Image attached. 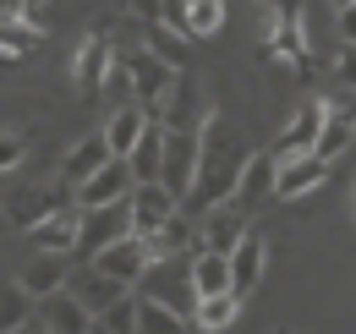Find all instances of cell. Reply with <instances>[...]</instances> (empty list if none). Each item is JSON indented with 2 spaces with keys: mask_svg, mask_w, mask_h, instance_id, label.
<instances>
[{
  "mask_svg": "<svg viewBox=\"0 0 356 334\" xmlns=\"http://www.w3.org/2000/svg\"><path fill=\"white\" fill-rule=\"evenodd\" d=\"M241 170H247V148L236 143V132L225 126L220 110H209V116H203V154H197V175H192V192L181 198V209L192 214V219H203L214 203H230V198H236Z\"/></svg>",
  "mask_w": 356,
  "mask_h": 334,
  "instance_id": "6da1fadb",
  "label": "cell"
},
{
  "mask_svg": "<svg viewBox=\"0 0 356 334\" xmlns=\"http://www.w3.org/2000/svg\"><path fill=\"white\" fill-rule=\"evenodd\" d=\"M264 33H268V55H280V61L296 66V72H307V17H302V0L268 6Z\"/></svg>",
  "mask_w": 356,
  "mask_h": 334,
  "instance_id": "7a4b0ae2",
  "label": "cell"
},
{
  "mask_svg": "<svg viewBox=\"0 0 356 334\" xmlns=\"http://www.w3.org/2000/svg\"><path fill=\"white\" fill-rule=\"evenodd\" d=\"M121 66H127V83H132L137 104H143L148 116H159V104L170 99V88H176V77H181V72L170 66V61H159L154 49H132V55H127Z\"/></svg>",
  "mask_w": 356,
  "mask_h": 334,
  "instance_id": "3957f363",
  "label": "cell"
},
{
  "mask_svg": "<svg viewBox=\"0 0 356 334\" xmlns=\"http://www.w3.org/2000/svg\"><path fill=\"white\" fill-rule=\"evenodd\" d=\"M28 329L83 334V329H99V318L83 307V296L72 291V285H60V291H49V296H39V301H33V324H28Z\"/></svg>",
  "mask_w": 356,
  "mask_h": 334,
  "instance_id": "277c9868",
  "label": "cell"
},
{
  "mask_svg": "<svg viewBox=\"0 0 356 334\" xmlns=\"http://www.w3.org/2000/svg\"><path fill=\"white\" fill-rule=\"evenodd\" d=\"M197 154H203V126H197V132H186V126H170V132H165V170H159V181H165L176 198H186V192H192Z\"/></svg>",
  "mask_w": 356,
  "mask_h": 334,
  "instance_id": "5b68a950",
  "label": "cell"
},
{
  "mask_svg": "<svg viewBox=\"0 0 356 334\" xmlns=\"http://www.w3.org/2000/svg\"><path fill=\"white\" fill-rule=\"evenodd\" d=\"M66 203H77V186H17L11 198H6V219L17 225V230H33L39 219H49L55 209H66Z\"/></svg>",
  "mask_w": 356,
  "mask_h": 334,
  "instance_id": "8992f818",
  "label": "cell"
},
{
  "mask_svg": "<svg viewBox=\"0 0 356 334\" xmlns=\"http://www.w3.org/2000/svg\"><path fill=\"white\" fill-rule=\"evenodd\" d=\"M132 230V203H99V209H83V236H77V257H93L99 247L121 241Z\"/></svg>",
  "mask_w": 356,
  "mask_h": 334,
  "instance_id": "52a82bcc",
  "label": "cell"
},
{
  "mask_svg": "<svg viewBox=\"0 0 356 334\" xmlns=\"http://www.w3.org/2000/svg\"><path fill=\"white\" fill-rule=\"evenodd\" d=\"M132 186H137V175L132 165L115 154V159H104V165L93 170L88 181L77 186V209H99V203H121V198H132Z\"/></svg>",
  "mask_w": 356,
  "mask_h": 334,
  "instance_id": "ba28073f",
  "label": "cell"
},
{
  "mask_svg": "<svg viewBox=\"0 0 356 334\" xmlns=\"http://www.w3.org/2000/svg\"><path fill=\"white\" fill-rule=\"evenodd\" d=\"M88 263H99L104 274H115L121 285H137V280L148 274V263H154V257H148V241H143L137 230H127L121 241H110V247H99V252L88 257Z\"/></svg>",
  "mask_w": 356,
  "mask_h": 334,
  "instance_id": "9c48e42d",
  "label": "cell"
},
{
  "mask_svg": "<svg viewBox=\"0 0 356 334\" xmlns=\"http://www.w3.org/2000/svg\"><path fill=\"white\" fill-rule=\"evenodd\" d=\"M127 203H132V230H137V236L159 230L170 214H181V198L170 192V186H165V181H137Z\"/></svg>",
  "mask_w": 356,
  "mask_h": 334,
  "instance_id": "30bf717a",
  "label": "cell"
},
{
  "mask_svg": "<svg viewBox=\"0 0 356 334\" xmlns=\"http://www.w3.org/2000/svg\"><path fill=\"white\" fill-rule=\"evenodd\" d=\"M329 110H334V104H318V99H312V104H302V110L291 116V126L280 132V143H274L268 154H274V159H296V154H312V148H318V132H323V116H329Z\"/></svg>",
  "mask_w": 356,
  "mask_h": 334,
  "instance_id": "8fae6325",
  "label": "cell"
},
{
  "mask_svg": "<svg viewBox=\"0 0 356 334\" xmlns=\"http://www.w3.org/2000/svg\"><path fill=\"white\" fill-rule=\"evenodd\" d=\"M329 181V159H318V154H296V159H280V175H274V198H307Z\"/></svg>",
  "mask_w": 356,
  "mask_h": 334,
  "instance_id": "7c38bea8",
  "label": "cell"
},
{
  "mask_svg": "<svg viewBox=\"0 0 356 334\" xmlns=\"http://www.w3.org/2000/svg\"><path fill=\"white\" fill-rule=\"evenodd\" d=\"M264 269H268V241H264V230H252V225H247V236L230 247V285H236L241 296L258 291Z\"/></svg>",
  "mask_w": 356,
  "mask_h": 334,
  "instance_id": "4fadbf2b",
  "label": "cell"
},
{
  "mask_svg": "<svg viewBox=\"0 0 356 334\" xmlns=\"http://www.w3.org/2000/svg\"><path fill=\"white\" fill-rule=\"evenodd\" d=\"M104 77H110V39H104V33H88V39L77 44V55H72V83H77L83 99H93V93L104 88Z\"/></svg>",
  "mask_w": 356,
  "mask_h": 334,
  "instance_id": "5bb4252c",
  "label": "cell"
},
{
  "mask_svg": "<svg viewBox=\"0 0 356 334\" xmlns=\"http://www.w3.org/2000/svg\"><path fill=\"white\" fill-rule=\"evenodd\" d=\"M274 175H280V159L274 154H247V170H241V181H236V209H258L264 198H274Z\"/></svg>",
  "mask_w": 356,
  "mask_h": 334,
  "instance_id": "9a60e30c",
  "label": "cell"
},
{
  "mask_svg": "<svg viewBox=\"0 0 356 334\" xmlns=\"http://www.w3.org/2000/svg\"><path fill=\"white\" fill-rule=\"evenodd\" d=\"M66 285H72V291L83 296V307H88L93 318H99V312H104V307H110V301H121V296L132 291V285H121V280H115V274H104V269H99V263H83V269H77V274H72V280H66Z\"/></svg>",
  "mask_w": 356,
  "mask_h": 334,
  "instance_id": "2e32d148",
  "label": "cell"
},
{
  "mask_svg": "<svg viewBox=\"0 0 356 334\" xmlns=\"http://www.w3.org/2000/svg\"><path fill=\"white\" fill-rule=\"evenodd\" d=\"M197 236H203V247L230 252L241 236H247V209H236V203H214V209L197 219Z\"/></svg>",
  "mask_w": 356,
  "mask_h": 334,
  "instance_id": "e0dca14e",
  "label": "cell"
},
{
  "mask_svg": "<svg viewBox=\"0 0 356 334\" xmlns=\"http://www.w3.org/2000/svg\"><path fill=\"white\" fill-rule=\"evenodd\" d=\"M33 247H49V252H77V236H83V209L77 203H66V209H55L49 219H39L33 230Z\"/></svg>",
  "mask_w": 356,
  "mask_h": 334,
  "instance_id": "ac0fdd59",
  "label": "cell"
},
{
  "mask_svg": "<svg viewBox=\"0 0 356 334\" xmlns=\"http://www.w3.org/2000/svg\"><path fill=\"white\" fill-rule=\"evenodd\" d=\"M66 257H72V252H49V247H33V263H28V269H22L17 280H22V285H28L33 296H49V291H60V285L72 280V263H66Z\"/></svg>",
  "mask_w": 356,
  "mask_h": 334,
  "instance_id": "d6986e66",
  "label": "cell"
},
{
  "mask_svg": "<svg viewBox=\"0 0 356 334\" xmlns=\"http://www.w3.org/2000/svg\"><path fill=\"white\" fill-rule=\"evenodd\" d=\"M165 132H170V126L154 116V121L143 126V137L132 143L127 165H132V175H137V181H159V170H165Z\"/></svg>",
  "mask_w": 356,
  "mask_h": 334,
  "instance_id": "ffe728a7",
  "label": "cell"
},
{
  "mask_svg": "<svg viewBox=\"0 0 356 334\" xmlns=\"http://www.w3.org/2000/svg\"><path fill=\"white\" fill-rule=\"evenodd\" d=\"M104 159H115V154H110V137H104V132H93V137H83V143L60 159V181H66V186H83Z\"/></svg>",
  "mask_w": 356,
  "mask_h": 334,
  "instance_id": "44dd1931",
  "label": "cell"
},
{
  "mask_svg": "<svg viewBox=\"0 0 356 334\" xmlns=\"http://www.w3.org/2000/svg\"><path fill=\"white\" fill-rule=\"evenodd\" d=\"M192 291H197V296L236 291V285H230V252H214V247L192 252Z\"/></svg>",
  "mask_w": 356,
  "mask_h": 334,
  "instance_id": "7402d4cb",
  "label": "cell"
},
{
  "mask_svg": "<svg viewBox=\"0 0 356 334\" xmlns=\"http://www.w3.org/2000/svg\"><path fill=\"white\" fill-rule=\"evenodd\" d=\"M192 324L181 307H170L165 296H148V291H137V329L143 334H181Z\"/></svg>",
  "mask_w": 356,
  "mask_h": 334,
  "instance_id": "603a6c76",
  "label": "cell"
},
{
  "mask_svg": "<svg viewBox=\"0 0 356 334\" xmlns=\"http://www.w3.org/2000/svg\"><path fill=\"white\" fill-rule=\"evenodd\" d=\"M241 318V291H214V296H197V307H192V324L197 329H230Z\"/></svg>",
  "mask_w": 356,
  "mask_h": 334,
  "instance_id": "cb8c5ba5",
  "label": "cell"
},
{
  "mask_svg": "<svg viewBox=\"0 0 356 334\" xmlns=\"http://www.w3.org/2000/svg\"><path fill=\"white\" fill-rule=\"evenodd\" d=\"M148 121H154V116H148L143 104H121V110H115V116L104 121V137H110V154H121V159H127V154H132V143L143 137V126H148Z\"/></svg>",
  "mask_w": 356,
  "mask_h": 334,
  "instance_id": "d4e9b609",
  "label": "cell"
},
{
  "mask_svg": "<svg viewBox=\"0 0 356 334\" xmlns=\"http://www.w3.org/2000/svg\"><path fill=\"white\" fill-rule=\"evenodd\" d=\"M351 143H356V116H351V110H329V116H323V132H318V148H312V154L334 165V159H340Z\"/></svg>",
  "mask_w": 356,
  "mask_h": 334,
  "instance_id": "484cf974",
  "label": "cell"
},
{
  "mask_svg": "<svg viewBox=\"0 0 356 334\" xmlns=\"http://www.w3.org/2000/svg\"><path fill=\"white\" fill-rule=\"evenodd\" d=\"M33 301H39V296L28 291L22 280L6 285V291H0V329H28V324H33Z\"/></svg>",
  "mask_w": 356,
  "mask_h": 334,
  "instance_id": "4316f807",
  "label": "cell"
},
{
  "mask_svg": "<svg viewBox=\"0 0 356 334\" xmlns=\"http://www.w3.org/2000/svg\"><path fill=\"white\" fill-rule=\"evenodd\" d=\"M148 28V49L159 55V61H170L176 72H186V33L170 28V22H143Z\"/></svg>",
  "mask_w": 356,
  "mask_h": 334,
  "instance_id": "83f0119b",
  "label": "cell"
},
{
  "mask_svg": "<svg viewBox=\"0 0 356 334\" xmlns=\"http://www.w3.org/2000/svg\"><path fill=\"white\" fill-rule=\"evenodd\" d=\"M225 6L230 0H186V33L192 39H214L225 28Z\"/></svg>",
  "mask_w": 356,
  "mask_h": 334,
  "instance_id": "f1b7e54d",
  "label": "cell"
},
{
  "mask_svg": "<svg viewBox=\"0 0 356 334\" xmlns=\"http://www.w3.org/2000/svg\"><path fill=\"white\" fill-rule=\"evenodd\" d=\"M99 329H110V334H132V329H137V291H127L121 301H110V307L99 312Z\"/></svg>",
  "mask_w": 356,
  "mask_h": 334,
  "instance_id": "f546056e",
  "label": "cell"
},
{
  "mask_svg": "<svg viewBox=\"0 0 356 334\" xmlns=\"http://www.w3.org/2000/svg\"><path fill=\"white\" fill-rule=\"evenodd\" d=\"M334 77H340V88H356V44H346V49H340V61H334Z\"/></svg>",
  "mask_w": 356,
  "mask_h": 334,
  "instance_id": "4dcf8cb0",
  "label": "cell"
},
{
  "mask_svg": "<svg viewBox=\"0 0 356 334\" xmlns=\"http://www.w3.org/2000/svg\"><path fill=\"white\" fill-rule=\"evenodd\" d=\"M17 165H22V137L0 132V170H17Z\"/></svg>",
  "mask_w": 356,
  "mask_h": 334,
  "instance_id": "1f68e13d",
  "label": "cell"
},
{
  "mask_svg": "<svg viewBox=\"0 0 356 334\" xmlns=\"http://www.w3.org/2000/svg\"><path fill=\"white\" fill-rule=\"evenodd\" d=\"M127 11L137 22H165V0H127Z\"/></svg>",
  "mask_w": 356,
  "mask_h": 334,
  "instance_id": "d6a6232c",
  "label": "cell"
},
{
  "mask_svg": "<svg viewBox=\"0 0 356 334\" xmlns=\"http://www.w3.org/2000/svg\"><path fill=\"white\" fill-rule=\"evenodd\" d=\"M165 22L186 33V0H165ZM186 39H192V33H186Z\"/></svg>",
  "mask_w": 356,
  "mask_h": 334,
  "instance_id": "836d02e7",
  "label": "cell"
},
{
  "mask_svg": "<svg viewBox=\"0 0 356 334\" xmlns=\"http://www.w3.org/2000/svg\"><path fill=\"white\" fill-rule=\"evenodd\" d=\"M340 39L356 44V0H351V6H340Z\"/></svg>",
  "mask_w": 356,
  "mask_h": 334,
  "instance_id": "e575fe53",
  "label": "cell"
},
{
  "mask_svg": "<svg viewBox=\"0 0 356 334\" xmlns=\"http://www.w3.org/2000/svg\"><path fill=\"white\" fill-rule=\"evenodd\" d=\"M22 6H28V17H33V11H44L49 0H22Z\"/></svg>",
  "mask_w": 356,
  "mask_h": 334,
  "instance_id": "d590c367",
  "label": "cell"
},
{
  "mask_svg": "<svg viewBox=\"0 0 356 334\" xmlns=\"http://www.w3.org/2000/svg\"><path fill=\"white\" fill-rule=\"evenodd\" d=\"M334 6H351V0H334Z\"/></svg>",
  "mask_w": 356,
  "mask_h": 334,
  "instance_id": "8d00e7d4",
  "label": "cell"
},
{
  "mask_svg": "<svg viewBox=\"0 0 356 334\" xmlns=\"http://www.w3.org/2000/svg\"><path fill=\"white\" fill-rule=\"evenodd\" d=\"M351 209H356V192H351Z\"/></svg>",
  "mask_w": 356,
  "mask_h": 334,
  "instance_id": "74e56055",
  "label": "cell"
}]
</instances>
